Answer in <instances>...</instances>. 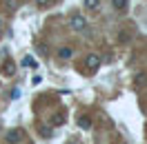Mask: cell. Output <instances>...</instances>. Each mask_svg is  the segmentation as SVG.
I'll return each instance as SVG.
<instances>
[{"label":"cell","instance_id":"6da1fadb","mask_svg":"<svg viewBox=\"0 0 147 144\" xmlns=\"http://www.w3.org/2000/svg\"><path fill=\"white\" fill-rule=\"evenodd\" d=\"M5 140L9 144H20V142H25V131L22 129H11L9 133L5 135Z\"/></svg>","mask_w":147,"mask_h":144},{"label":"cell","instance_id":"7a4b0ae2","mask_svg":"<svg viewBox=\"0 0 147 144\" xmlns=\"http://www.w3.org/2000/svg\"><path fill=\"white\" fill-rule=\"evenodd\" d=\"M85 67H87V71H96L98 67H100V55L98 53H89L85 58Z\"/></svg>","mask_w":147,"mask_h":144},{"label":"cell","instance_id":"3957f363","mask_svg":"<svg viewBox=\"0 0 147 144\" xmlns=\"http://www.w3.org/2000/svg\"><path fill=\"white\" fill-rule=\"evenodd\" d=\"M85 27H87V18H85V16H74L71 18V29L74 31H83Z\"/></svg>","mask_w":147,"mask_h":144},{"label":"cell","instance_id":"277c9868","mask_svg":"<svg viewBox=\"0 0 147 144\" xmlns=\"http://www.w3.org/2000/svg\"><path fill=\"white\" fill-rule=\"evenodd\" d=\"M0 73H2L5 78L13 75V73H16V64L11 62V60H5V62H2V67H0Z\"/></svg>","mask_w":147,"mask_h":144},{"label":"cell","instance_id":"5b68a950","mask_svg":"<svg viewBox=\"0 0 147 144\" xmlns=\"http://www.w3.org/2000/svg\"><path fill=\"white\" fill-rule=\"evenodd\" d=\"M145 84H147V73L145 71H138L136 75H134V87H136V89H143Z\"/></svg>","mask_w":147,"mask_h":144},{"label":"cell","instance_id":"8992f818","mask_svg":"<svg viewBox=\"0 0 147 144\" xmlns=\"http://www.w3.org/2000/svg\"><path fill=\"white\" fill-rule=\"evenodd\" d=\"M78 126H80L83 131H89V129H92V120H89L87 115H80L78 117Z\"/></svg>","mask_w":147,"mask_h":144},{"label":"cell","instance_id":"52a82bcc","mask_svg":"<svg viewBox=\"0 0 147 144\" xmlns=\"http://www.w3.org/2000/svg\"><path fill=\"white\" fill-rule=\"evenodd\" d=\"M65 120H67L65 113H54V115H51V124H54V126H60V124H65Z\"/></svg>","mask_w":147,"mask_h":144},{"label":"cell","instance_id":"ba28073f","mask_svg":"<svg viewBox=\"0 0 147 144\" xmlns=\"http://www.w3.org/2000/svg\"><path fill=\"white\" fill-rule=\"evenodd\" d=\"M111 5H114L116 11H125L127 9V0H111Z\"/></svg>","mask_w":147,"mask_h":144},{"label":"cell","instance_id":"9c48e42d","mask_svg":"<svg viewBox=\"0 0 147 144\" xmlns=\"http://www.w3.org/2000/svg\"><path fill=\"white\" fill-rule=\"evenodd\" d=\"M58 55H60L63 60H69V58H71V55H74V51H71V49H69V47H63V49L58 51Z\"/></svg>","mask_w":147,"mask_h":144},{"label":"cell","instance_id":"30bf717a","mask_svg":"<svg viewBox=\"0 0 147 144\" xmlns=\"http://www.w3.org/2000/svg\"><path fill=\"white\" fill-rule=\"evenodd\" d=\"M85 9L96 11V9H98V0H85Z\"/></svg>","mask_w":147,"mask_h":144},{"label":"cell","instance_id":"8fae6325","mask_svg":"<svg viewBox=\"0 0 147 144\" xmlns=\"http://www.w3.org/2000/svg\"><path fill=\"white\" fill-rule=\"evenodd\" d=\"M22 64H25V67H31V69H36V60H34V58H22Z\"/></svg>","mask_w":147,"mask_h":144},{"label":"cell","instance_id":"7c38bea8","mask_svg":"<svg viewBox=\"0 0 147 144\" xmlns=\"http://www.w3.org/2000/svg\"><path fill=\"white\" fill-rule=\"evenodd\" d=\"M49 2H51V0H36V5H38V7H47Z\"/></svg>","mask_w":147,"mask_h":144},{"label":"cell","instance_id":"4fadbf2b","mask_svg":"<svg viewBox=\"0 0 147 144\" xmlns=\"http://www.w3.org/2000/svg\"><path fill=\"white\" fill-rule=\"evenodd\" d=\"M0 29H2V20H0Z\"/></svg>","mask_w":147,"mask_h":144}]
</instances>
